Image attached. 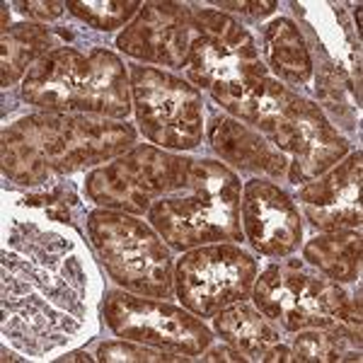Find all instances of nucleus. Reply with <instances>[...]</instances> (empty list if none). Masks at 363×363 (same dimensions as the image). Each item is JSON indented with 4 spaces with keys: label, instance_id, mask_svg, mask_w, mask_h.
I'll return each mask as SVG.
<instances>
[{
    "label": "nucleus",
    "instance_id": "f257e3e1",
    "mask_svg": "<svg viewBox=\"0 0 363 363\" xmlns=\"http://www.w3.org/2000/svg\"><path fill=\"white\" fill-rule=\"evenodd\" d=\"M136 140L128 124L78 114H32L3 133V169L20 184H46L61 174L107 162Z\"/></svg>",
    "mask_w": 363,
    "mask_h": 363
},
{
    "label": "nucleus",
    "instance_id": "f03ea898",
    "mask_svg": "<svg viewBox=\"0 0 363 363\" xmlns=\"http://www.w3.org/2000/svg\"><path fill=\"white\" fill-rule=\"evenodd\" d=\"M22 97L51 114H95L124 119L131 112V83L121 58L104 49L80 54L58 46L27 70Z\"/></svg>",
    "mask_w": 363,
    "mask_h": 363
},
{
    "label": "nucleus",
    "instance_id": "7ed1b4c3",
    "mask_svg": "<svg viewBox=\"0 0 363 363\" xmlns=\"http://www.w3.org/2000/svg\"><path fill=\"white\" fill-rule=\"evenodd\" d=\"M194 25L184 58L186 78L208 90L225 112L252 124L269 80L255 37L220 10H199Z\"/></svg>",
    "mask_w": 363,
    "mask_h": 363
},
{
    "label": "nucleus",
    "instance_id": "20e7f679",
    "mask_svg": "<svg viewBox=\"0 0 363 363\" xmlns=\"http://www.w3.org/2000/svg\"><path fill=\"white\" fill-rule=\"evenodd\" d=\"M150 225L174 250H194L220 240H242L240 182L213 160H189L182 184L148 208Z\"/></svg>",
    "mask_w": 363,
    "mask_h": 363
},
{
    "label": "nucleus",
    "instance_id": "39448f33",
    "mask_svg": "<svg viewBox=\"0 0 363 363\" xmlns=\"http://www.w3.org/2000/svg\"><path fill=\"white\" fill-rule=\"evenodd\" d=\"M279 153L291 155L289 177L306 184L322 177L349 150V143L327 121L318 104L298 97L286 85L269 78L252 121Z\"/></svg>",
    "mask_w": 363,
    "mask_h": 363
},
{
    "label": "nucleus",
    "instance_id": "423d86ee",
    "mask_svg": "<svg viewBox=\"0 0 363 363\" xmlns=\"http://www.w3.org/2000/svg\"><path fill=\"white\" fill-rule=\"evenodd\" d=\"M252 291L257 310L289 332L361 325L359 310L354 313V306L337 281L308 272L301 262L289 259L267 267Z\"/></svg>",
    "mask_w": 363,
    "mask_h": 363
},
{
    "label": "nucleus",
    "instance_id": "0eeeda50",
    "mask_svg": "<svg viewBox=\"0 0 363 363\" xmlns=\"http://www.w3.org/2000/svg\"><path fill=\"white\" fill-rule=\"evenodd\" d=\"M87 233L116 284L148 298L172 296V257L153 225L121 211H95Z\"/></svg>",
    "mask_w": 363,
    "mask_h": 363
},
{
    "label": "nucleus",
    "instance_id": "6e6552de",
    "mask_svg": "<svg viewBox=\"0 0 363 363\" xmlns=\"http://www.w3.org/2000/svg\"><path fill=\"white\" fill-rule=\"evenodd\" d=\"M131 99L138 128L150 143L169 150H191L201 143L203 102L194 85L165 70L133 66Z\"/></svg>",
    "mask_w": 363,
    "mask_h": 363
},
{
    "label": "nucleus",
    "instance_id": "1a4fd4ad",
    "mask_svg": "<svg viewBox=\"0 0 363 363\" xmlns=\"http://www.w3.org/2000/svg\"><path fill=\"white\" fill-rule=\"evenodd\" d=\"M186 157L155 145H136L85 179V194L107 211L145 213L160 196L182 184Z\"/></svg>",
    "mask_w": 363,
    "mask_h": 363
},
{
    "label": "nucleus",
    "instance_id": "9d476101",
    "mask_svg": "<svg viewBox=\"0 0 363 363\" xmlns=\"http://www.w3.org/2000/svg\"><path fill=\"white\" fill-rule=\"evenodd\" d=\"M257 281V262L235 245H201L186 250L174 272V289L189 313L213 318L245 301Z\"/></svg>",
    "mask_w": 363,
    "mask_h": 363
},
{
    "label": "nucleus",
    "instance_id": "9b49d317",
    "mask_svg": "<svg viewBox=\"0 0 363 363\" xmlns=\"http://www.w3.org/2000/svg\"><path fill=\"white\" fill-rule=\"evenodd\" d=\"M104 322L116 337L174 354L199 356L213 342L211 330L194 313L124 291H112L104 298Z\"/></svg>",
    "mask_w": 363,
    "mask_h": 363
},
{
    "label": "nucleus",
    "instance_id": "f8f14e48",
    "mask_svg": "<svg viewBox=\"0 0 363 363\" xmlns=\"http://www.w3.org/2000/svg\"><path fill=\"white\" fill-rule=\"evenodd\" d=\"M196 34L194 15L177 3H148L116 39L124 54L160 66L182 68Z\"/></svg>",
    "mask_w": 363,
    "mask_h": 363
},
{
    "label": "nucleus",
    "instance_id": "ddd939ff",
    "mask_svg": "<svg viewBox=\"0 0 363 363\" xmlns=\"http://www.w3.org/2000/svg\"><path fill=\"white\" fill-rule=\"evenodd\" d=\"M240 220L250 245L259 255L289 257L303 238L301 216L286 191L272 182H247L240 199Z\"/></svg>",
    "mask_w": 363,
    "mask_h": 363
},
{
    "label": "nucleus",
    "instance_id": "4468645a",
    "mask_svg": "<svg viewBox=\"0 0 363 363\" xmlns=\"http://www.w3.org/2000/svg\"><path fill=\"white\" fill-rule=\"evenodd\" d=\"M361 150H356L325 177L301 186L298 199L310 223L327 233L361 225Z\"/></svg>",
    "mask_w": 363,
    "mask_h": 363
},
{
    "label": "nucleus",
    "instance_id": "2eb2a0df",
    "mask_svg": "<svg viewBox=\"0 0 363 363\" xmlns=\"http://www.w3.org/2000/svg\"><path fill=\"white\" fill-rule=\"evenodd\" d=\"M213 327L225 344L235 347L245 359L255 361H294L289 347L281 344V335L274 322L259 310L233 303L213 315Z\"/></svg>",
    "mask_w": 363,
    "mask_h": 363
},
{
    "label": "nucleus",
    "instance_id": "dca6fc26",
    "mask_svg": "<svg viewBox=\"0 0 363 363\" xmlns=\"http://www.w3.org/2000/svg\"><path fill=\"white\" fill-rule=\"evenodd\" d=\"M208 138L216 153L245 172H264L279 177L289 169V160L284 153H279L269 140L240 124L238 119L216 116L208 128Z\"/></svg>",
    "mask_w": 363,
    "mask_h": 363
},
{
    "label": "nucleus",
    "instance_id": "f3484780",
    "mask_svg": "<svg viewBox=\"0 0 363 363\" xmlns=\"http://www.w3.org/2000/svg\"><path fill=\"white\" fill-rule=\"evenodd\" d=\"M264 51L269 68L284 83L306 85L313 78V58L308 44L289 17H279L264 29Z\"/></svg>",
    "mask_w": 363,
    "mask_h": 363
},
{
    "label": "nucleus",
    "instance_id": "a211bd4d",
    "mask_svg": "<svg viewBox=\"0 0 363 363\" xmlns=\"http://www.w3.org/2000/svg\"><path fill=\"white\" fill-rule=\"evenodd\" d=\"M306 259L337 284L356 281L361 274V235L354 230H332L310 240Z\"/></svg>",
    "mask_w": 363,
    "mask_h": 363
},
{
    "label": "nucleus",
    "instance_id": "6ab92c4d",
    "mask_svg": "<svg viewBox=\"0 0 363 363\" xmlns=\"http://www.w3.org/2000/svg\"><path fill=\"white\" fill-rule=\"evenodd\" d=\"M51 32L39 25H15L3 32V85H13L25 75L32 61L49 54Z\"/></svg>",
    "mask_w": 363,
    "mask_h": 363
},
{
    "label": "nucleus",
    "instance_id": "aec40b11",
    "mask_svg": "<svg viewBox=\"0 0 363 363\" xmlns=\"http://www.w3.org/2000/svg\"><path fill=\"white\" fill-rule=\"evenodd\" d=\"M66 8L73 13L78 20H83L85 25L112 32L116 27H124L133 15H138L140 3L138 0H119V3H83V0H73Z\"/></svg>",
    "mask_w": 363,
    "mask_h": 363
},
{
    "label": "nucleus",
    "instance_id": "412c9836",
    "mask_svg": "<svg viewBox=\"0 0 363 363\" xmlns=\"http://www.w3.org/2000/svg\"><path fill=\"white\" fill-rule=\"evenodd\" d=\"M99 361H136V363H150V361H177L179 356H167L162 351L155 349H145L140 347V342H112V344H102L97 351Z\"/></svg>",
    "mask_w": 363,
    "mask_h": 363
},
{
    "label": "nucleus",
    "instance_id": "4be33fe9",
    "mask_svg": "<svg viewBox=\"0 0 363 363\" xmlns=\"http://www.w3.org/2000/svg\"><path fill=\"white\" fill-rule=\"evenodd\" d=\"M223 10H235V13L250 15V17H264L269 13H274L277 3L274 0H264V3H216Z\"/></svg>",
    "mask_w": 363,
    "mask_h": 363
},
{
    "label": "nucleus",
    "instance_id": "5701e85b",
    "mask_svg": "<svg viewBox=\"0 0 363 363\" xmlns=\"http://www.w3.org/2000/svg\"><path fill=\"white\" fill-rule=\"evenodd\" d=\"M63 3H22V13L32 15L37 20H56L63 13Z\"/></svg>",
    "mask_w": 363,
    "mask_h": 363
},
{
    "label": "nucleus",
    "instance_id": "b1692460",
    "mask_svg": "<svg viewBox=\"0 0 363 363\" xmlns=\"http://www.w3.org/2000/svg\"><path fill=\"white\" fill-rule=\"evenodd\" d=\"M203 361H235L238 363V361H247V359H245L235 347L228 344V347H218V349L206 351V354H203Z\"/></svg>",
    "mask_w": 363,
    "mask_h": 363
}]
</instances>
